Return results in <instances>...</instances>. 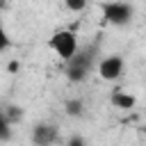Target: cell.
<instances>
[{
  "label": "cell",
  "instance_id": "cell-1",
  "mask_svg": "<svg viewBox=\"0 0 146 146\" xmlns=\"http://www.w3.org/2000/svg\"><path fill=\"white\" fill-rule=\"evenodd\" d=\"M96 57H98V48L96 46H84L78 48V52L66 62L64 73L71 82H82L87 80V75L91 73V68L96 66Z\"/></svg>",
  "mask_w": 146,
  "mask_h": 146
},
{
  "label": "cell",
  "instance_id": "cell-2",
  "mask_svg": "<svg viewBox=\"0 0 146 146\" xmlns=\"http://www.w3.org/2000/svg\"><path fill=\"white\" fill-rule=\"evenodd\" d=\"M48 43H50V48L59 55L62 62H68V59L78 52V48H80L78 34H75L73 30H57V32H52V36H50Z\"/></svg>",
  "mask_w": 146,
  "mask_h": 146
},
{
  "label": "cell",
  "instance_id": "cell-3",
  "mask_svg": "<svg viewBox=\"0 0 146 146\" xmlns=\"http://www.w3.org/2000/svg\"><path fill=\"white\" fill-rule=\"evenodd\" d=\"M100 11L110 25H119V27L128 25L135 14L132 5H128V2H105V5H100Z\"/></svg>",
  "mask_w": 146,
  "mask_h": 146
},
{
  "label": "cell",
  "instance_id": "cell-4",
  "mask_svg": "<svg viewBox=\"0 0 146 146\" xmlns=\"http://www.w3.org/2000/svg\"><path fill=\"white\" fill-rule=\"evenodd\" d=\"M123 66H125V62L121 55H107L98 62V75L105 82H114L123 75Z\"/></svg>",
  "mask_w": 146,
  "mask_h": 146
},
{
  "label": "cell",
  "instance_id": "cell-5",
  "mask_svg": "<svg viewBox=\"0 0 146 146\" xmlns=\"http://www.w3.org/2000/svg\"><path fill=\"white\" fill-rule=\"evenodd\" d=\"M32 144L34 146H55L59 141V128L55 123H36L32 128Z\"/></svg>",
  "mask_w": 146,
  "mask_h": 146
},
{
  "label": "cell",
  "instance_id": "cell-6",
  "mask_svg": "<svg viewBox=\"0 0 146 146\" xmlns=\"http://www.w3.org/2000/svg\"><path fill=\"white\" fill-rule=\"evenodd\" d=\"M110 103H112L114 107H119V110H132L135 103H137V98H135L132 94L123 91V89H114L112 96H110Z\"/></svg>",
  "mask_w": 146,
  "mask_h": 146
},
{
  "label": "cell",
  "instance_id": "cell-7",
  "mask_svg": "<svg viewBox=\"0 0 146 146\" xmlns=\"http://www.w3.org/2000/svg\"><path fill=\"white\" fill-rule=\"evenodd\" d=\"M64 112L68 114V116H82L84 114V103L80 100V98H68L66 103H64Z\"/></svg>",
  "mask_w": 146,
  "mask_h": 146
},
{
  "label": "cell",
  "instance_id": "cell-8",
  "mask_svg": "<svg viewBox=\"0 0 146 146\" xmlns=\"http://www.w3.org/2000/svg\"><path fill=\"white\" fill-rule=\"evenodd\" d=\"M2 112H5V116H7L9 123H16V121L23 119V107H21V105H7Z\"/></svg>",
  "mask_w": 146,
  "mask_h": 146
},
{
  "label": "cell",
  "instance_id": "cell-9",
  "mask_svg": "<svg viewBox=\"0 0 146 146\" xmlns=\"http://www.w3.org/2000/svg\"><path fill=\"white\" fill-rule=\"evenodd\" d=\"M11 139V123L7 121L5 112L0 110V141H9Z\"/></svg>",
  "mask_w": 146,
  "mask_h": 146
},
{
  "label": "cell",
  "instance_id": "cell-10",
  "mask_svg": "<svg viewBox=\"0 0 146 146\" xmlns=\"http://www.w3.org/2000/svg\"><path fill=\"white\" fill-rule=\"evenodd\" d=\"M9 46H11V39H9V34H7V30H5V23H2V18H0V52H5Z\"/></svg>",
  "mask_w": 146,
  "mask_h": 146
},
{
  "label": "cell",
  "instance_id": "cell-11",
  "mask_svg": "<svg viewBox=\"0 0 146 146\" xmlns=\"http://www.w3.org/2000/svg\"><path fill=\"white\" fill-rule=\"evenodd\" d=\"M66 9L68 11H84L87 9V2L84 0H66Z\"/></svg>",
  "mask_w": 146,
  "mask_h": 146
},
{
  "label": "cell",
  "instance_id": "cell-12",
  "mask_svg": "<svg viewBox=\"0 0 146 146\" xmlns=\"http://www.w3.org/2000/svg\"><path fill=\"white\" fill-rule=\"evenodd\" d=\"M66 146H87V141H84V137H80V135H73V137L66 141Z\"/></svg>",
  "mask_w": 146,
  "mask_h": 146
},
{
  "label": "cell",
  "instance_id": "cell-13",
  "mask_svg": "<svg viewBox=\"0 0 146 146\" xmlns=\"http://www.w3.org/2000/svg\"><path fill=\"white\" fill-rule=\"evenodd\" d=\"M18 66H21V64H18L16 59H14V62H9V71H11V73H16V71H18Z\"/></svg>",
  "mask_w": 146,
  "mask_h": 146
}]
</instances>
